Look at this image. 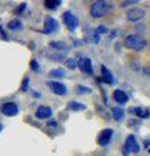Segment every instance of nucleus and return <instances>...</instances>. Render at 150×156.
Segmentation results:
<instances>
[{
    "label": "nucleus",
    "mask_w": 150,
    "mask_h": 156,
    "mask_svg": "<svg viewBox=\"0 0 150 156\" xmlns=\"http://www.w3.org/2000/svg\"><path fill=\"white\" fill-rule=\"evenodd\" d=\"M30 65H31V69L34 70V72H37V70H38V68H39V66H38V64H37V61H35V60H33V61L30 62Z\"/></svg>",
    "instance_id": "nucleus-25"
},
{
    "label": "nucleus",
    "mask_w": 150,
    "mask_h": 156,
    "mask_svg": "<svg viewBox=\"0 0 150 156\" xmlns=\"http://www.w3.org/2000/svg\"><path fill=\"white\" fill-rule=\"evenodd\" d=\"M68 108L72 111H84L86 108L85 104H81V103H77V101H71L68 104Z\"/></svg>",
    "instance_id": "nucleus-15"
},
{
    "label": "nucleus",
    "mask_w": 150,
    "mask_h": 156,
    "mask_svg": "<svg viewBox=\"0 0 150 156\" xmlns=\"http://www.w3.org/2000/svg\"><path fill=\"white\" fill-rule=\"evenodd\" d=\"M77 92H79V94H90L91 90L85 86H77Z\"/></svg>",
    "instance_id": "nucleus-22"
},
{
    "label": "nucleus",
    "mask_w": 150,
    "mask_h": 156,
    "mask_svg": "<svg viewBox=\"0 0 150 156\" xmlns=\"http://www.w3.org/2000/svg\"><path fill=\"white\" fill-rule=\"evenodd\" d=\"M63 21H64L67 27H68L69 30H72V31H75L77 29V26H79V20H77V17L75 16L73 13H71L69 11L63 13Z\"/></svg>",
    "instance_id": "nucleus-4"
},
{
    "label": "nucleus",
    "mask_w": 150,
    "mask_h": 156,
    "mask_svg": "<svg viewBox=\"0 0 150 156\" xmlns=\"http://www.w3.org/2000/svg\"><path fill=\"white\" fill-rule=\"evenodd\" d=\"M27 85H29V78L27 77H25V80H24V82H22V91H26L27 90Z\"/></svg>",
    "instance_id": "nucleus-24"
},
{
    "label": "nucleus",
    "mask_w": 150,
    "mask_h": 156,
    "mask_svg": "<svg viewBox=\"0 0 150 156\" xmlns=\"http://www.w3.org/2000/svg\"><path fill=\"white\" fill-rule=\"evenodd\" d=\"M48 87L51 89V91L54 92V94H56V95H60V96H63V95H65L67 94V87H65V85H63V83H60V82H56V81H47V83H46Z\"/></svg>",
    "instance_id": "nucleus-6"
},
{
    "label": "nucleus",
    "mask_w": 150,
    "mask_h": 156,
    "mask_svg": "<svg viewBox=\"0 0 150 156\" xmlns=\"http://www.w3.org/2000/svg\"><path fill=\"white\" fill-rule=\"evenodd\" d=\"M140 0H125V2H123L122 3V8H125V7H128V5H133V4H136V3H138Z\"/></svg>",
    "instance_id": "nucleus-23"
},
{
    "label": "nucleus",
    "mask_w": 150,
    "mask_h": 156,
    "mask_svg": "<svg viewBox=\"0 0 150 156\" xmlns=\"http://www.w3.org/2000/svg\"><path fill=\"white\" fill-rule=\"evenodd\" d=\"M149 152H150V148H149Z\"/></svg>",
    "instance_id": "nucleus-29"
},
{
    "label": "nucleus",
    "mask_w": 150,
    "mask_h": 156,
    "mask_svg": "<svg viewBox=\"0 0 150 156\" xmlns=\"http://www.w3.org/2000/svg\"><path fill=\"white\" fill-rule=\"evenodd\" d=\"M130 113H136L140 117H148L149 112L148 111H142L141 108H130Z\"/></svg>",
    "instance_id": "nucleus-18"
},
{
    "label": "nucleus",
    "mask_w": 150,
    "mask_h": 156,
    "mask_svg": "<svg viewBox=\"0 0 150 156\" xmlns=\"http://www.w3.org/2000/svg\"><path fill=\"white\" fill-rule=\"evenodd\" d=\"M0 131H2V125H0Z\"/></svg>",
    "instance_id": "nucleus-28"
},
{
    "label": "nucleus",
    "mask_w": 150,
    "mask_h": 156,
    "mask_svg": "<svg viewBox=\"0 0 150 156\" xmlns=\"http://www.w3.org/2000/svg\"><path fill=\"white\" fill-rule=\"evenodd\" d=\"M8 29L9 30H17V29H21V21L18 20H12V21L8 22Z\"/></svg>",
    "instance_id": "nucleus-17"
},
{
    "label": "nucleus",
    "mask_w": 150,
    "mask_h": 156,
    "mask_svg": "<svg viewBox=\"0 0 150 156\" xmlns=\"http://www.w3.org/2000/svg\"><path fill=\"white\" fill-rule=\"evenodd\" d=\"M79 68L81 72L86 73V74H91L93 73V66H91V60L89 57H81L79 60Z\"/></svg>",
    "instance_id": "nucleus-10"
},
{
    "label": "nucleus",
    "mask_w": 150,
    "mask_h": 156,
    "mask_svg": "<svg viewBox=\"0 0 150 156\" xmlns=\"http://www.w3.org/2000/svg\"><path fill=\"white\" fill-rule=\"evenodd\" d=\"M144 17H145V9H142V8L134 7L127 12V18L130 22H137L140 20H142Z\"/></svg>",
    "instance_id": "nucleus-5"
},
{
    "label": "nucleus",
    "mask_w": 150,
    "mask_h": 156,
    "mask_svg": "<svg viewBox=\"0 0 150 156\" xmlns=\"http://www.w3.org/2000/svg\"><path fill=\"white\" fill-rule=\"evenodd\" d=\"M144 73L146 76H150V66H146V68H144Z\"/></svg>",
    "instance_id": "nucleus-27"
},
{
    "label": "nucleus",
    "mask_w": 150,
    "mask_h": 156,
    "mask_svg": "<svg viewBox=\"0 0 150 156\" xmlns=\"http://www.w3.org/2000/svg\"><path fill=\"white\" fill-rule=\"evenodd\" d=\"M112 115L116 121H122L124 117V111L122 108H112Z\"/></svg>",
    "instance_id": "nucleus-16"
},
{
    "label": "nucleus",
    "mask_w": 150,
    "mask_h": 156,
    "mask_svg": "<svg viewBox=\"0 0 150 156\" xmlns=\"http://www.w3.org/2000/svg\"><path fill=\"white\" fill-rule=\"evenodd\" d=\"M57 26H59V23H57V21L54 17H47L45 20V29H43V33L52 34L54 31L57 30Z\"/></svg>",
    "instance_id": "nucleus-9"
},
{
    "label": "nucleus",
    "mask_w": 150,
    "mask_h": 156,
    "mask_svg": "<svg viewBox=\"0 0 150 156\" xmlns=\"http://www.w3.org/2000/svg\"><path fill=\"white\" fill-rule=\"evenodd\" d=\"M50 47H54V48H56V50H65L67 48L65 43H63V42H51Z\"/></svg>",
    "instance_id": "nucleus-20"
},
{
    "label": "nucleus",
    "mask_w": 150,
    "mask_h": 156,
    "mask_svg": "<svg viewBox=\"0 0 150 156\" xmlns=\"http://www.w3.org/2000/svg\"><path fill=\"white\" fill-rule=\"evenodd\" d=\"M108 11H110V3L107 0H95L91 4L90 14L94 18H102L108 13Z\"/></svg>",
    "instance_id": "nucleus-2"
},
{
    "label": "nucleus",
    "mask_w": 150,
    "mask_h": 156,
    "mask_svg": "<svg viewBox=\"0 0 150 156\" xmlns=\"http://www.w3.org/2000/svg\"><path fill=\"white\" fill-rule=\"evenodd\" d=\"M48 76H50V77H64V76H65V72L59 68V69L50 70V73H48Z\"/></svg>",
    "instance_id": "nucleus-19"
},
{
    "label": "nucleus",
    "mask_w": 150,
    "mask_h": 156,
    "mask_svg": "<svg viewBox=\"0 0 150 156\" xmlns=\"http://www.w3.org/2000/svg\"><path fill=\"white\" fill-rule=\"evenodd\" d=\"M97 34H101V33H107V29H106L104 26H99L98 29H97Z\"/></svg>",
    "instance_id": "nucleus-26"
},
{
    "label": "nucleus",
    "mask_w": 150,
    "mask_h": 156,
    "mask_svg": "<svg viewBox=\"0 0 150 156\" xmlns=\"http://www.w3.org/2000/svg\"><path fill=\"white\" fill-rule=\"evenodd\" d=\"M114 99L118 101L119 104H125L128 101V96L123 90H115L114 91Z\"/></svg>",
    "instance_id": "nucleus-13"
},
{
    "label": "nucleus",
    "mask_w": 150,
    "mask_h": 156,
    "mask_svg": "<svg viewBox=\"0 0 150 156\" xmlns=\"http://www.w3.org/2000/svg\"><path fill=\"white\" fill-rule=\"evenodd\" d=\"M114 135V130L112 129H104L101 131V134L98 135V144L99 146H107L110 143L111 138Z\"/></svg>",
    "instance_id": "nucleus-8"
},
{
    "label": "nucleus",
    "mask_w": 150,
    "mask_h": 156,
    "mask_svg": "<svg viewBox=\"0 0 150 156\" xmlns=\"http://www.w3.org/2000/svg\"><path fill=\"white\" fill-rule=\"evenodd\" d=\"M140 151V146L137 143L136 138H134V135H128L127 140H125V144H124V148H123V154L124 155H128L129 152H138Z\"/></svg>",
    "instance_id": "nucleus-3"
},
{
    "label": "nucleus",
    "mask_w": 150,
    "mask_h": 156,
    "mask_svg": "<svg viewBox=\"0 0 150 156\" xmlns=\"http://www.w3.org/2000/svg\"><path fill=\"white\" fill-rule=\"evenodd\" d=\"M2 113L4 116H8V117H12V116H16L18 113V107L16 103H5L2 105Z\"/></svg>",
    "instance_id": "nucleus-7"
},
{
    "label": "nucleus",
    "mask_w": 150,
    "mask_h": 156,
    "mask_svg": "<svg viewBox=\"0 0 150 156\" xmlns=\"http://www.w3.org/2000/svg\"><path fill=\"white\" fill-rule=\"evenodd\" d=\"M124 46L133 51H142L145 47L148 46V41L141 35L137 34H130L124 39Z\"/></svg>",
    "instance_id": "nucleus-1"
},
{
    "label": "nucleus",
    "mask_w": 150,
    "mask_h": 156,
    "mask_svg": "<svg viewBox=\"0 0 150 156\" xmlns=\"http://www.w3.org/2000/svg\"><path fill=\"white\" fill-rule=\"evenodd\" d=\"M101 72H102V80L106 82V83H108V85H112L115 80H114V76H112V73H111L107 68H106L104 65H102V68H101Z\"/></svg>",
    "instance_id": "nucleus-12"
},
{
    "label": "nucleus",
    "mask_w": 150,
    "mask_h": 156,
    "mask_svg": "<svg viewBox=\"0 0 150 156\" xmlns=\"http://www.w3.org/2000/svg\"><path fill=\"white\" fill-rule=\"evenodd\" d=\"M52 116V109L50 108V107H45V105H41L38 107V109L35 111V117L37 119H50V117Z\"/></svg>",
    "instance_id": "nucleus-11"
},
{
    "label": "nucleus",
    "mask_w": 150,
    "mask_h": 156,
    "mask_svg": "<svg viewBox=\"0 0 150 156\" xmlns=\"http://www.w3.org/2000/svg\"><path fill=\"white\" fill-rule=\"evenodd\" d=\"M65 65L69 68V69H76L77 65H79V62H77L75 58H69V60L65 61Z\"/></svg>",
    "instance_id": "nucleus-21"
},
{
    "label": "nucleus",
    "mask_w": 150,
    "mask_h": 156,
    "mask_svg": "<svg viewBox=\"0 0 150 156\" xmlns=\"http://www.w3.org/2000/svg\"><path fill=\"white\" fill-rule=\"evenodd\" d=\"M61 0H45V7L47 9H56L60 5Z\"/></svg>",
    "instance_id": "nucleus-14"
}]
</instances>
